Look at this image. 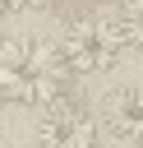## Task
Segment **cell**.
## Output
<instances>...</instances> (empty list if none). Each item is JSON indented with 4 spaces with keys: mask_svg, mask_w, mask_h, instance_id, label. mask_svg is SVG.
I'll use <instances>...</instances> for the list:
<instances>
[{
    "mask_svg": "<svg viewBox=\"0 0 143 148\" xmlns=\"http://www.w3.org/2000/svg\"><path fill=\"white\" fill-rule=\"evenodd\" d=\"M69 65L55 42L46 37H9L0 46V92L18 106H51L60 102Z\"/></svg>",
    "mask_w": 143,
    "mask_h": 148,
    "instance_id": "obj_1",
    "label": "cell"
},
{
    "mask_svg": "<svg viewBox=\"0 0 143 148\" xmlns=\"http://www.w3.org/2000/svg\"><path fill=\"white\" fill-rule=\"evenodd\" d=\"M55 46H60V56H65L69 74H83V79H92V74H106V69L120 60V46H129V42H125V28H120V18L88 14V18H74Z\"/></svg>",
    "mask_w": 143,
    "mask_h": 148,
    "instance_id": "obj_2",
    "label": "cell"
},
{
    "mask_svg": "<svg viewBox=\"0 0 143 148\" xmlns=\"http://www.w3.org/2000/svg\"><path fill=\"white\" fill-rule=\"evenodd\" d=\"M37 148H97V120L83 106L51 102L37 120Z\"/></svg>",
    "mask_w": 143,
    "mask_h": 148,
    "instance_id": "obj_3",
    "label": "cell"
},
{
    "mask_svg": "<svg viewBox=\"0 0 143 148\" xmlns=\"http://www.w3.org/2000/svg\"><path fill=\"white\" fill-rule=\"evenodd\" d=\"M101 120L115 139L125 143H143V88H115L106 102H101Z\"/></svg>",
    "mask_w": 143,
    "mask_h": 148,
    "instance_id": "obj_4",
    "label": "cell"
},
{
    "mask_svg": "<svg viewBox=\"0 0 143 148\" xmlns=\"http://www.w3.org/2000/svg\"><path fill=\"white\" fill-rule=\"evenodd\" d=\"M120 28H125V42L143 51V0H129L120 9Z\"/></svg>",
    "mask_w": 143,
    "mask_h": 148,
    "instance_id": "obj_5",
    "label": "cell"
},
{
    "mask_svg": "<svg viewBox=\"0 0 143 148\" xmlns=\"http://www.w3.org/2000/svg\"><path fill=\"white\" fill-rule=\"evenodd\" d=\"M5 9H42V5H51V0H0Z\"/></svg>",
    "mask_w": 143,
    "mask_h": 148,
    "instance_id": "obj_6",
    "label": "cell"
},
{
    "mask_svg": "<svg viewBox=\"0 0 143 148\" xmlns=\"http://www.w3.org/2000/svg\"><path fill=\"white\" fill-rule=\"evenodd\" d=\"M0 106H5V92H0Z\"/></svg>",
    "mask_w": 143,
    "mask_h": 148,
    "instance_id": "obj_7",
    "label": "cell"
},
{
    "mask_svg": "<svg viewBox=\"0 0 143 148\" xmlns=\"http://www.w3.org/2000/svg\"><path fill=\"white\" fill-rule=\"evenodd\" d=\"M0 9H5V5H0Z\"/></svg>",
    "mask_w": 143,
    "mask_h": 148,
    "instance_id": "obj_8",
    "label": "cell"
}]
</instances>
